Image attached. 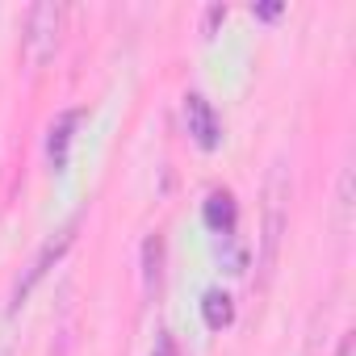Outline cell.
Masks as SVG:
<instances>
[{"label": "cell", "mask_w": 356, "mask_h": 356, "mask_svg": "<svg viewBox=\"0 0 356 356\" xmlns=\"http://www.w3.org/2000/svg\"><path fill=\"white\" fill-rule=\"evenodd\" d=\"M289 227V176L285 163H273L268 181H264V239H260V273L268 277L277 256H281V239Z\"/></svg>", "instance_id": "6da1fadb"}, {"label": "cell", "mask_w": 356, "mask_h": 356, "mask_svg": "<svg viewBox=\"0 0 356 356\" xmlns=\"http://www.w3.org/2000/svg\"><path fill=\"white\" fill-rule=\"evenodd\" d=\"M59 26H63V9L51 5V0H42V5L30 9V22H26V59L34 67H42L55 47H59Z\"/></svg>", "instance_id": "7a4b0ae2"}, {"label": "cell", "mask_w": 356, "mask_h": 356, "mask_svg": "<svg viewBox=\"0 0 356 356\" xmlns=\"http://www.w3.org/2000/svg\"><path fill=\"white\" fill-rule=\"evenodd\" d=\"M76 231H80V218H72V222H67V227H63V231H59L55 239H47V243H42V252L34 256L30 273H26V277L17 281V289H13V310H17V306H22V302L30 298V289H34V285H38V281L47 277V268H51V264H59V256H63V252H67V248L76 243Z\"/></svg>", "instance_id": "3957f363"}, {"label": "cell", "mask_w": 356, "mask_h": 356, "mask_svg": "<svg viewBox=\"0 0 356 356\" xmlns=\"http://www.w3.org/2000/svg\"><path fill=\"white\" fill-rule=\"evenodd\" d=\"M185 122H189V134H193V143H197L202 151H214V147L222 143V126H218V118H214V109H210V101H206L202 92H189V101H185Z\"/></svg>", "instance_id": "277c9868"}, {"label": "cell", "mask_w": 356, "mask_h": 356, "mask_svg": "<svg viewBox=\"0 0 356 356\" xmlns=\"http://www.w3.org/2000/svg\"><path fill=\"white\" fill-rule=\"evenodd\" d=\"M76 122H80V113L67 109V113L55 118V126H51V134H47V155H51L55 172L67 168V147H72V130H76Z\"/></svg>", "instance_id": "5b68a950"}, {"label": "cell", "mask_w": 356, "mask_h": 356, "mask_svg": "<svg viewBox=\"0 0 356 356\" xmlns=\"http://www.w3.org/2000/svg\"><path fill=\"white\" fill-rule=\"evenodd\" d=\"M202 218L214 235H235V197L231 193H210L202 206Z\"/></svg>", "instance_id": "8992f818"}, {"label": "cell", "mask_w": 356, "mask_h": 356, "mask_svg": "<svg viewBox=\"0 0 356 356\" xmlns=\"http://www.w3.org/2000/svg\"><path fill=\"white\" fill-rule=\"evenodd\" d=\"M202 318H206L210 331H222V327H231V318H235V302H231L222 289H210V293L202 298Z\"/></svg>", "instance_id": "52a82bcc"}, {"label": "cell", "mask_w": 356, "mask_h": 356, "mask_svg": "<svg viewBox=\"0 0 356 356\" xmlns=\"http://www.w3.org/2000/svg\"><path fill=\"white\" fill-rule=\"evenodd\" d=\"M143 281H147V293H155L163 281V239L159 235H151L143 243Z\"/></svg>", "instance_id": "ba28073f"}, {"label": "cell", "mask_w": 356, "mask_h": 356, "mask_svg": "<svg viewBox=\"0 0 356 356\" xmlns=\"http://www.w3.org/2000/svg\"><path fill=\"white\" fill-rule=\"evenodd\" d=\"M256 17L273 22V17H281V5H277V0H268V5H256Z\"/></svg>", "instance_id": "9c48e42d"}, {"label": "cell", "mask_w": 356, "mask_h": 356, "mask_svg": "<svg viewBox=\"0 0 356 356\" xmlns=\"http://www.w3.org/2000/svg\"><path fill=\"white\" fill-rule=\"evenodd\" d=\"M155 356H176V348H172V335H168V331L159 335V352H155Z\"/></svg>", "instance_id": "30bf717a"}, {"label": "cell", "mask_w": 356, "mask_h": 356, "mask_svg": "<svg viewBox=\"0 0 356 356\" xmlns=\"http://www.w3.org/2000/svg\"><path fill=\"white\" fill-rule=\"evenodd\" d=\"M222 17H227V9H210V17H206V34H210V30L222 22Z\"/></svg>", "instance_id": "8fae6325"}]
</instances>
